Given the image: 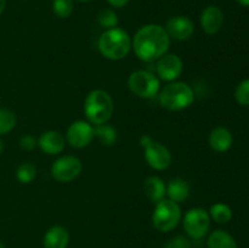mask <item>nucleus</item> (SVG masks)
<instances>
[{
  "label": "nucleus",
  "instance_id": "f257e3e1",
  "mask_svg": "<svg viewBox=\"0 0 249 248\" xmlns=\"http://www.w3.org/2000/svg\"><path fill=\"white\" fill-rule=\"evenodd\" d=\"M131 39V49L134 50V53L143 62L157 61L167 53L170 45V38L164 27L157 23L142 26Z\"/></svg>",
  "mask_w": 249,
  "mask_h": 248
},
{
  "label": "nucleus",
  "instance_id": "f03ea898",
  "mask_svg": "<svg viewBox=\"0 0 249 248\" xmlns=\"http://www.w3.org/2000/svg\"><path fill=\"white\" fill-rule=\"evenodd\" d=\"M133 39L124 29H106L97 40V49L105 58L111 61H119L125 58L131 50Z\"/></svg>",
  "mask_w": 249,
  "mask_h": 248
},
{
  "label": "nucleus",
  "instance_id": "7ed1b4c3",
  "mask_svg": "<svg viewBox=\"0 0 249 248\" xmlns=\"http://www.w3.org/2000/svg\"><path fill=\"white\" fill-rule=\"evenodd\" d=\"M114 112V101L111 95L102 89L91 90L84 100V114L89 123L96 126L108 123Z\"/></svg>",
  "mask_w": 249,
  "mask_h": 248
},
{
  "label": "nucleus",
  "instance_id": "20e7f679",
  "mask_svg": "<svg viewBox=\"0 0 249 248\" xmlns=\"http://www.w3.org/2000/svg\"><path fill=\"white\" fill-rule=\"evenodd\" d=\"M162 107L168 111H182L191 106L195 101L192 88L185 82H170L158 92Z\"/></svg>",
  "mask_w": 249,
  "mask_h": 248
},
{
  "label": "nucleus",
  "instance_id": "39448f33",
  "mask_svg": "<svg viewBox=\"0 0 249 248\" xmlns=\"http://www.w3.org/2000/svg\"><path fill=\"white\" fill-rule=\"evenodd\" d=\"M181 216L180 204L169 198H164L156 203L152 214V225L160 232H169L179 225Z\"/></svg>",
  "mask_w": 249,
  "mask_h": 248
},
{
  "label": "nucleus",
  "instance_id": "423d86ee",
  "mask_svg": "<svg viewBox=\"0 0 249 248\" xmlns=\"http://www.w3.org/2000/svg\"><path fill=\"white\" fill-rule=\"evenodd\" d=\"M146 163L155 170H164L172 164V153L163 143L155 141L150 135L143 134L140 138Z\"/></svg>",
  "mask_w": 249,
  "mask_h": 248
},
{
  "label": "nucleus",
  "instance_id": "0eeeda50",
  "mask_svg": "<svg viewBox=\"0 0 249 248\" xmlns=\"http://www.w3.org/2000/svg\"><path fill=\"white\" fill-rule=\"evenodd\" d=\"M128 88L135 96L140 99H152L160 92V82L153 73L139 70L134 71L129 75Z\"/></svg>",
  "mask_w": 249,
  "mask_h": 248
},
{
  "label": "nucleus",
  "instance_id": "6e6552de",
  "mask_svg": "<svg viewBox=\"0 0 249 248\" xmlns=\"http://www.w3.org/2000/svg\"><path fill=\"white\" fill-rule=\"evenodd\" d=\"M211 220L212 219L208 211L201 208V207H195L185 213L184 219H182V226L190 238L201 240L208 233L209 228H211Z\"/></svg>",
  "mask_w": 249,
  "mask_h": 248
},
{
  "label": "nucleus",
  "instance_id": "1a4fd4ad",
  "mask_svg": "<svg viewBox=\"0 0 249 248\" xmlns=\"http://www.w3.org/2000/svg\"><path fill=\"white\" fill-rule=\"evenodd\" d=\"M83 170V163L75 156L66 155L58 157L51 165V177L58 182H71L77 179Z\"/></svg>",
  "mask_w": 249,
  "mask_h": 248
},
{
  "label": "nucleus",
  "instance_id": "9d476101",
  "mask_svg": "<svg viewBox=\"0 0 249 248\" xmlns=\"http://www.w3.org/2000/svg\"><path fill=\"white\" fill-rule=\"evenodd\" d=\"M66 142L73 148H84L95 139V126L88 121H74L66 133Z\"/></svg>",
  "mask_w": 249,
  "mask_h": 248
},
{
  "label": "nucleus",
  "instance_id": "9b49d317",
  "mask_svg": "<svg viewBox=\"0 0 249 248\" xmlns=\"http://www.w3.org/2000/svg\"><path fill=\"white\" fill-rule=\"evenodd\" d=\"M184 71L182 60L177 53H165L157 60L156 73L160 80L164 82H175L181 75Z\"/></svg>",
  "mask_w": 249,
  "mask_h": 248
},
{
  "label": "nucleus",
  "instance_id": "f8f14e48",
  "mask_svg": "<svg viewBox=\"0 0 249 248\" xmlns=\"http://www.w3.org/2000/svg\"><path fill=\"white\" fill-rule=\"evenodd\" d=\"M164 29L170 39L185 41L191 38L194 34L195 24L187 16L178 15V16H173L168 19Z\"/></svg>",
  "mask_w": 249,
  "mask_h": 248
},
{
  "label": "nucleus",
  "instance_id": "ddd939ff",
  "mask_svg": "<svg viewBox=\"0 0 249 248\" xmlns=\"http://www.w3.org/2000/svg\"><path fill=\"white\" fill-rule=\"evenodd\" d=\"M202 29L208 35H214L219 33L224 23V14L215 5H209L202 11L199 18Z\"/></svg>",
  "mask_w": 249,
  "mask_h": 248
},
{
  "label": "nucleus",
  "instance_id": "4468645a",
  "mask_svg": "<svg viewBox=\"0 0 249 248\" xmlns=\"http://www.w3.org/2000/svg\"><path fill=\"white\" fill-rule=\"evenodd\" d=\"M38 146L49 156L60 155L66 147V138L57 130L44 131L38 139Z\"/></svg>",
  "mask_w": 249,
  "mask_h": 248
},
{
  "label": "nucleus",
  "instance_id": "2eb2a0df",
  "mask_svg": "<svg viewBox=\"0 0 249 248\" xmlns=\"http://www.w3.org/2000/svg\"><path fill=\"white\" fill-rule=\"evenodd\" d=\"M208 143L211 148L215 152H228L233 143L232 133L225 126H216L209 133Z\"/></svg>",
  "mask_w": 249,
  "mask_h": 248
},
{
  "label": "nucleus",
  "instance_id": "dca6fc26",
  "mask_svg": "<svg viewBox=\"0 0 249 248\" xmlns=\"http://www.w3.org/2000/svg\"><path fill=\"white\" fill-rule=\"evenodd\" d=\"M70 232L62 225H53L45 232L43 238L44 248H67Z\"/></svg>",
  "mask_w": 249,
  "mask_h": 248
},
{
  "label": "nucleus",
  "instance_id": "f3484780",
  "mask_svg": "<svg viewBox=\"0 0 249 248\" xmlns=\"http://www.w3.org/2000/svg\"><path fill=\"white\" fill-rule=\"evenodd\" d=\"M143 191L152 203H158L167 196V185L160 177L151 175L143 182Z\"/></svg>",
  "mask_w": 249,
  "mask_h": 248
},
{
  "label": "nucleus",
  "instance_id": "a211bd4d",
  "mask_svg": "<svg viewBox=\"0 0 249 248\" xmlns=\"http://www.w3.org/2000/svg\"><path fill=\"white\" fill-rule=\"evenodd\" d=\"M190 191H191V189H190L189 182L186 180L181 179V177L172 179L167 185L168 198L179 204L189 198Z\"/></svg>",
  "mask_w": 249,
  "mask_h": 248
},
{
  "label": "nucleus",
  "instance_id": "6ab92c4d",
  "mask_svg": "<svg viewBox=\"0 0 249 248\" xmlns=\"http://www.w3.org/2000/svg\"><path fill=\"white\" fill-rule=\"evenodd\" d=\"M208 248H237L235 238L225 230H214L207 240Z\"/></svg>",
  "mask_w": 249,
  "mask_h": 248
},
{
  "label": "nucleus",
  "instance_id": "aec40b11",
  "mask_svg": "<svg viewBox=\"0 0 249 248\" xmlns=\"http://www.w3.org/2000/svg\"><path fill=\"white\" fill-rule=\"evenodd\" d=\"M95 138L104 146H113L118 140V133L113 125L108 123L95 126Z\"/></svg>",
  "mask_w": 249,
  "mask_h": 248
},
{
  "label": "nucleus",
  "instance_id": "412c9836",
  "mask_svg": "<svg viewBox=\"0 0 249 248\" xmlns=\"http://www.w3.org/2000/svg\"><path fill=\"white\" fill-rule=\"evenodd\" d=\"M211 219H213L218 224H226L232 219V209L225 203L216 202L212 204L208 211Z\"/></svg>",
  "mask_w": 249,
  "mask_h": 248
},
{
  "label": "nucleus",
  "instance_id": "4be33fe9",
  "mask_svg": "<svg viewBox=\"0 0 249 248\" xmlns=\"http://www.w3.org/2000/svg\"><path fill=\"white\" fill-rule=\"evenodd\" d=\"M36 177V168L33 163L23 162L17 167L16 169V179L21 184H31Z\"/></svg>",
  "mask_w": 249,
  "mask_h": 248
},
{
  "label": "nucleus",
  "instance_id": "5701e85b",
  "mask_svg": "<svg viewBox=\"0 0 249 248\" xmlns=\"http://www.w3.org/2000/svg\"><path fill=\"white\" fill-rule=\"evenodd\" d=\"M17 124V117L11 109L0 108V136L6 135L15 129Z\"/></svg>",
  "mask_w": 249,
  "mask_h": 248
},
{
  "label": "nucleus",
  "instance_id": "b1692460",
  "mask_svg": "<svg viewBox=\"0 0 249 248\" xmlns=\"http://www.w3.org/2000/svg\"><path fill=\"white\" fill-rule=\"evenodd\" d=\"M96 19L99 26L102 27L105 31H106V29L116 28V27H118L119 23L118 15H117L116 12H114V10L112 9H102L101 11L97 14Z\"/></svg>",
  "mask_w": 249,
  "mask_h": 248
},
{
  "label": "nucleus",
  "instance_id": "393cba45",
  "mask_svg": "<svg viewBox=\"0 0 249 248\" xmlns=\"http://www.w3.org/2000/svg\"><path fill=\"white\" fill-rule=\"evenodd\" d=\"M74 10V0H53V12L58 18H68Z\"/></svg>",
  "mask_w": 249,
  "mask_h": 248
},
{
  "label": "nucleus",
  "instance_id": "a878e982",
  "mask_svg": "<svg viewBox=\"0 0 249 248\" xmlns=\"http://www.w3.org/2000/svg\"><path fill=\"white\" fill-rule=\"evenodd\" d=\"M235 100L241 106H249V78L242 80L236 87Z\"/></svg>",
  "mask_w": 249,
  "mask_h": 248
},
{
  "label": "nucleus",
  "instance_id": "bb28decb",
  "mask_svg": "<svg viewBox=\"0 0 249 248\" xmlns=\"http://www.w3.org/2000/svg\"><path fill=\"white\" fill-rule=\"evenodd\" d=\"M163 248H191V242L187 237L178 235L164 243Z\"/></svg>",
  "mask_w": 249,
  "mask_h": 248
},
{
  "label": "nucleus",
  "instance_id": "cd10ccee",
  "mask_svg": "<svg viewBox=\"0 0 249 248\" xmlns=\"http://www.w3.org/2000/svg\"><path fill=\"white\" fill-rule=\"evenodd\" d=\"M36 146H38V140L31 134H26L19 139V147L23 151L31 152V151L36 150Z\"/></svg>",
  "mask_w": 249,
  "mask_h": 248
},
{
  "label": "nucleus",
  "instance_id": "c85d7f7f",
  "mask_svg": "<svg viewBox=\"0 0 249 248\" xmlns=\"http://www.w3.org/2000/svg\"><path fill=\"white\" fill-rule=\"evenodd\" d=\"M107 1L114 9H121V7H124L128 4L129 0H107Z\"/></svg>",
  "mask_w": 249,
  "mask_h": 248
},
{
  "label": "nucleus",
  "instance_id": "c756f323",
  "mask_svg": "<svg viewBox=\"0 0 249 248\" xmlns=\"http://www.w3.org/2000/svg\"><path fill=\"white\" fill-rule=\"evenodd\" d=\"M6 9V0H0V15Z\"/></svg>",
  "mask_w": 249,
  "mask_h": 248
},
{
  "label": "nucleus",
  "instance_id": "7c9ffc66",
  "mask_svg": "<svg viewBox=\"0 0 249 248\" xmlns=\"http://www.w3.org/2000/svg\"><path fill=\"white\" fill-rule=\"evenodd\" d=\"M236 2L241 5V6L245 7H249V0H236Z\"/></svg>",
  "mask_w": 249,
  "mask_h": 248
},
{
  "label": "nucleus",
  "instance_id": "2f4dec72",
  "mask_svg": "<svg viewBox=\"0 0 249 248\" xmlns=\"http://www.w3.org/2000/svg\"><path fill=\"white\" fill-rule=\"evenodd\" d=\"M4 150H5V145H4V142H2L1 139H0V155H2V153H4Z\"/></svg>",
  "mask_w": 249,
  "mask_h": 248
},
{
  "label": "nucleus",
  "instance_id": "473e14b6",
  "mask_svg": "<svg viewBox=\"0 0 249 248\" xmlns=\"http://www.w3.org/2000/svg\"><path fill=\"white\" fill-rule=\"evenodd\" d=\"M75 1H79V2H90L92 0H75Z\"/></svg>",
  "mask_w": 249,
  "mask_h": 248
},
{
  "label": "nucleus",
  "instance_id": "72a5a7b5",
  "mask_svg": "<svg viewBox=\"0 0 249 248\" xmlns=\"http://www.w3.org/2000/svg\"><path fill=\"white\" fill-rule=\"evenodd\" d=\"M0 248H5V245H4V242H2V241H0Z\"/></svg>",
  "mask_w": 249,
  "mask_h": 248
}]
</instances>
